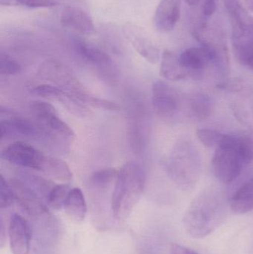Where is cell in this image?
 Returning a JSON list of instances; mask_svg holds the SVG:
<instances>
[{
    "instance_id": "4dcf8cb0",
    "label": "cell",
    "mask_w": 253,
    "mask_h": 254,
    "mask_svg": "<svg viewBox=\"0 0 253 254\" xmlns=\"http://www.w3.org/2000/svg\"><path fill=\"white\" fill-rule=\"evenodd\" d=\"M218 1V0H204L202 7L203 16L206 17L212 16L216 11Z\"/></svg>"
},
{
    "instance_id": "5bb4252c",
    "label": "cell",
    "mask_w": 253,
    "mask_h": 254,
    "mask_svg": "<svg viewBox=\"0 0 253 254\" xmlns=\"http://www.w3.org/2000/svg\"><path fill=\"white\" fill-rule=\"evenodd\" d=\"M10 250L13 254H28L31 229L28 222L20 215H12L8 227Z\"/></svg>"
},
{
    "instance_id": "3957f363",
    "label": "cell",
    "mask_w": 253,
    "mask_h": 254,
    "mask_svg": "<svg viewBox=\"0 0 253 254\" xmlns=\"http://www.w3.org/2000/svg\"><path fill=\"white\" fill-rule=\"evenodd\" d=\"M145 183V173L138 163H126L119 170L111 197V210L117 220H124L132 213L141 199Z\"/></svg>"
},
{
    "instance_id": "83f0119b",
    "label": "cell",
    "mask_w": 253,
    "mask_h": 254,
    "mask_svg": "<svg viewBox=\"0 0 253 254\" xmlns=\"http://www.w3.org/2000/svg\"><path fill=\"white\" fill-rule=\"evenodd\" d=\"M14 201H16L14 190L1 175L0 177V207L1 209L7 208Z\"/></svg>"
},
{
    "instance_id": "7a4b0ae2",
    "label": "cell",
    "mask_w": 253,
    "mask_h": 254,
    "mask_svg": "<svg viewBox=\"0 0 253 254\" xmlns=\"http://www.w3.org/2000/svg\"><path fill=\"white\" fill-rule=\"evenodd\" d=\"M253 161V138L248 135L225 134L212 160L214 175L223 184L236 180Z\"/></svg>"
},
{
    "instance_id": "2e32d148",
    "label": "cell",
    "mask_w": 253,
    "mask_h": 254,
    "mask_svg": "<svg viewBox=\"0 0 253 254\" xmlns=\"http://www.w3.org/2000/svg\"><path fill=\"white\" fill-rule=\"evenodd\" d=\"M126 37L135 50L151 64H157L160 60L158 48L144 34L141 28L133 25H126L123 28Z\"/></svg>"
},
{
    "instance_id": "ac0fdd59",
    "label": "cell",
    "mask_w": 253,
    "mask_h": 254,
    "mask_svg": "<svg viewBox=\"0 0 253 254\" xmlns=\"http://www.w3.org/2000/svg\"><path fill=\"white\" fill-rule=\"evenodd\" d=\"M179 61L191 77L199 76L209 64H212L209 53L202 46L186 49L180 55Z\"/></svg>"
},
{
    "instance_id": "5b68a950",
    "label": "cell",
    "mask_w": 253,
    "mask_h": 254,
    "mask_svg": "<svg viewBox=\"0 0 253 254\" xmlns=\"http://www.w3.org/2000/svg\"><path fill=\"white\" fill-rule=\"evenodd\" d=\"M232 25V46L239 64L253 70V16L243 6L228 13Z\"/></svg>"
},
{
    "instance_id": "9a60e30c",
    "label": "cell",
    "mask_w": 253,
    "mask_h": 254,
    "mask_svg": "<svg viewBox=\"0 0 253 254\" xmlns=\"http://www.w3.org/2000/svg\"><path fill=\"white\" fill-rule=\"evenodd\" d=\"M60 23L63 28L85 35H91L95 31L92 17L77 6H67L62 10Z\"/></svg>"
},
{
    "instance_id": "ba28073f",
    "label": "cell",
    "mask_w": 253,
    "mask_h": 254,
    "mask_svg": "<svg viewBox=\"0 0 253 254\" xmlns=\"http://www.w3.org/2000/svg\"><path fill=\"white\" fill-rule=\"evenodd\" d=\"M76 53L88 64L96 68L101 78L114 84L119 79V71L111 57L100 48L80 39L73 42Z\"/></svg>"
},
{
    "instance_id": "f546056e",
    "label": "cell",
    "mask_w": 253,
    "mask_h": 254,
    "mask_svg": "<svg viewBox=\"0 0 253 254\" xmlns=\"http://www.w3.org/2000/svg\"><path fill=\"white\" fill-rule=\"evenodd\" d=\"M16 1L21 5L33 8L53 7L58 4L57 0H16Z\"/></svg>"
},
{
    "instance_id": "d4e9b609",
    "label": "cell",
    "mask_w": 253,
    "mask_h": 254,
    "mask_svg": "<svg viewBox=\"0 0 253 254\" xmlns=\"http://www.w3.org/2000/svg\"><path fill=\"white\" fill-rule=\"evenodd\" d=\"M71 190L69 185L67 184L55 185L46 200L49 207L57 210L64 207Z\"/></svg>"
},
{
    "instance_id": "ffe728a7",
    "label": "cell",
    "mask_w": 253,
    "mask_h": 254,
    "mask_svg": "<svg viewBox=\"0 0 253 254\" xmlns=\"http://www.w3.org/2000/svg\"><path fill=\"white\" fill-rule=\"evenodd\" d=\"M234 213L244 214L253 210V178L247 181L236 191L229 201Z\"/></svg>"
},
{
    "instance_id": "603a6c76",
    "label": "cell",
    "mask_w": 253,
    "mask_h": 254,
    "mask_svg": "<svg viewBox=\"0 0 253 254\" xmlns=\"http://www.w3.org/2000/svg\"><path fill=\"white\" fill-rule=\"evenodd\" d=\"M127 134L132 152L137 155H141L145 147V132L144 127L135 118L129 122Z\"/></svg>"
},
{
    "instance_id": "4316f807",
    "label": "cell",
    "mask_w": 253,
    "mask_h": 254,
    "mask_svg": "<svg viewBox=\"0 0 253 254\" xmlns=\"http://www.w3.org/2000/svg\"><path fill=\"white\" fill-rule=\"evenodd\" d=\"M118 173L119 170L114 168L98 170L92 174L91 180L93 185L98 188H106L114 181H116L117 176H118Z\"/></svg>"
},
{
    "instance_id": "7c38bea8",
    "label": "cell",
    "mask_w": 253,
    "mask_h": 254,
    "mask_svg": "<svg viewBox=\"0 0 253 254\" xmlns=\"http://www.w3.org/2000/svg\"><path fill=\"white\" fill-rule=\"evenodd\" d=\"M152 104L156 114L162 117L175 116L181 107V98L176 89L166 82H154L152 89Z\"/></svg>"
},
{
    "instance_id": "4fadbf2b",
    "label": "cell",
    "mask_w": 253,
    "mask_h": 254,
    "mask_svg": "<svg viewBox=\"0 0 253 254\" xmlns=\"http://www.w3.org/2000/svg\"><path fill=\"white\" fill-rule=\"evenodd\" d=\"M0 137L1 139L10 136L40 137L39 127L32 122L18 116L8 110L1 108L0 122Z\"/></svg>"
},
{
    "instance_id": "277c9868",
    "label": "cell",
    "mask_w": 253,
    "mask_h": 254,
    "mask_svg": "<svg viewBox=\"0 0 253 254\" xmlns=\"http://www.w3.org/2000/svg\"><path fill=\"white\" fill-rule=\"evenodd\" d=\"M200 153L190 140H178L166 163L168 174L174 183L184 191L191 190L200 177Z\"/></svg>"
},
{
    "instance_id": "7402d4cb",
    "label": "cell",
    "mask_w": 253,
    "mask_h": 254,
    "mask_svg": "<svg viewBox=\"0 0 253 254\" xmlns=\"http://www.w3.org/2000/svg\"><path fill=\"white\" fill-rule=\"evenodd\" d=\"M190 116L196 121L206 120L212 114L214 104L210 97L202 92H196L189 98Z\"/></svg>"
},
{
    "instance_id": "484cf974",
    "label": "cell",
    "mask_w": 253,
    "mask_h": 254,
    "mask_svg": "<svg viewBox=\"0 0 253 254\" xmlns=\"http://www.w3.org/2000/svg\"><path fill=\"white\" fill-rule=\"evenodd\" d=\"M196 136L203 146L213 148L217 147L221 143L225 134L211 128H199L196 131Z\"/></svg>"
},
{
    "instance_id": "52a82bcc",
    "label": "cell",
    "mask_w": 253,
    "mask_h": 254,
    "mask_svg": "<svg viewBox=\"0 0 253 254\" xmlns=\"http://www.w3.org/2000/svg\"><path fill=\"white\" fill-rule=\"evenodd\" d=\"M37 74L64 92L76 97L87 105L91 94L85 89L74 73L60 61L55 59L46 60L40 65Z\"/></svg>"
},
{
    "instance_id": "8992f818",
    "label": "cell",
    "mask_w": 253,
    "mask_h": 254,
    "mask_svg": "<svg viewBox=\"0 0 253 254\" xmlns=\"http://www.w3.org/2000/svg\"><path fill=\"white\" fill-rule=\"evenodd\" d=\"M30 110L40 128V137L45 140H61L64 143H72L76 135L74 130L67 125L51 104L43 101H32Z\"/></svg>"
},
{
    "instance_id": "44dd1931",
    "label": "cell",
    "mask_w": 253,
    "mask_h": 254,
    "mask_svg": "<svg viewBox=\"0 0 253 254\" xmlns=\"http://www.w3.org/2000/svg\"><path fill=\"white\" fill-rule=\"evenodd\" d=\"M64 210L71 220L81 222L87 213V204L84 195L80 188H73L68 193Z\"/></svg>"
},
{
    "instance_id": "6da1fadb",
    "label": "cell",
    "mask_w": 253,
    "mask_h": 254,
    "mask_svg": "<svg viewBox=\"0 0 253 254\" xmlns=\"http://www.w3.org/2000/svg\"><path fill=\"white\" fill-rule=\"evenodd\" d=\"M227 206L224 195L216 189H206L197 195L186 210L184 228L196 239L209 236L224 222Z\"/></svg>"
},
{
    "instance_id": "836d02e7",
    "label": "cell",
    "mask_w": 253,
    "mask_h": 254,
    "mask_svg": "<svg viewBox=\"0 0 253 254\" xmlns=\"http://www.w3.org/2000/svg\"><path fill=\"white\" fill-rule=\"evenodd\" d=\"M1 5H10L16 3V0H0Z\"/></svg>"
},
{
    "instance_id": "d6986e66",
    "label": "cell",
    "mask_w": 253,
    "mask_h": 254,
    "mask_svg": "<svg viewBox=\"0 0 253 254\" xmlns=\"http://www.w3.org/2000/svg\"><path fill=\"white\" fill-rule=\"evenodd\" d=\"M160 74L163 78L172 81H178L191 77L190 73L181 65L179 57L169 50L164 51L162 55Z\"/></svg>"
},
{
    "instance_id": "d6a6232c",
    "label": "cell",
    "mask_w": 253,
    "mask_h": 254,
    "mask_svg": "<svg viewBox=\"0 0 253 254\" xmlns=\"http://www.w3.org/2000/svg\"><path fill=\"white\" fill-rule=\"evenodd\" d=\"M240 1L247 10L253 12V0H240Z\"/></svg>"
},
{
    "instance_id": "8fae6325",
    "label": "cell",
    "mask_w": 253,
    "mask_h": 254,
    "mask_svg": "<svg viewBox=\"0 0 253 254\" xmlns=\"http://www.w3.org/2000/svg\"><path fill=\"white\" fill-rule=\"evenodd\" d=\"M31 92L35 96L58 103L76 117H86L92 113L89 107L83 104L76 97L64 92L53 85H40L34 88Z\"/></svg>"
},
{
    "instance_id": "9c48e42d",
    "label": "cell",
    "mask_w": 253,
    "mask_h": 254,
    "mask_svg": "<svg viewBox=\"0 0 253 254\" xmlns=\"http://www.w3.org/2000/svg\"><path fill=\"white\" fill-rule=\"evenodd\" d=\"M197 40L202 43L212 61V64L221 73H227L228 70L229 58L227 40L224 32L216 28H210L203 23L195 32Z\"/></svg>"
},
{
    "instance_id": "f1b7e54d",
    "label": "cell",
    "mask_w": 253,
    "mask_h": 254,
    "mask_svg": "<svg viewBox=\"0 0 253 254\" xmlns=\"http://www.w3.org/2000/svg\"><path fill=\"white\" fill-rule=\"evenodd\" d=\"M22 70L20 64L6 54H1L0 56V73L2 75H15Z\"/></svg>"
},
{
    "instance_id": "1f68e13d",
    "label": "cell",
    "mask_w": 253,
    "mask_h": 254,
    "mask_svg": "<svg viewBox=\"0 0 253 254\" xmlns=\"http://www.w3.org/2000/svg\"><path fill=\"white\" fill-rule=\"evenodd\" d=\"M170 252L171 254H199L194 250L178 244H172L171 246Z\"/></svg>"
},
{
    "instance_id": "e575fe53",
    "label": "cell",
    "mask_w": 253,
    "mask_h": 254,
    "mask_svg": "<svg viewBox=\"0 0 253 254\" xmlns=\"http://www.w3.org/2000/svg\"><path fill=\"white\" fill-rule=\"evenodd\" d=\"M184 1H185V2L187 3V4H189V5L194 6L199 4L201 0H184Z\"/></svg>"
},
{
    "instance_id": "e0dca14e",
    "label": "cell",
    "mask_w": 253,
    "mask_h": 254,
    "mask_svg": "<svg viewBox=\"0 0 253 254\" xmlns=\"http://www.w3.org/2000/svg\"><path fill=\"white\" fill-rule=\"evenodd\" d=\"M181 0H161L154 16L156 28L162 32L172 31L181 15Z\"/></svg>"
},
{
    "instance_id": "cb8c5ba5",
    "label": "cell",
    "mask_w": 253,
    "mask_h": 254,
    "mask_svg": "<svg viewBox=\"0 0 253 254\" xmlns=\"http://www.w3.org/2000/svg\"><path fill=\"white\" fill-rule=\"evenodd\" d=\"M43 173L61 182H69L72 179V172L68 164L62 160L53 157L49 156Z\"/></svg>"
},
{
    "instance_id": "30bf717a",
    "label": "cell",
    "mask_w": 253,
    "mask_h": 254,
    "mask_svg": "<svg viewBox=\"0 0 253 254\" xmlns=\"http://www.w3.org/2000/svg\"><path fill=\"white\" fill-rule=\"evenodd\" d=\"M1 158L18 167L33 169L43 173L47 161V155L34 146L17 141L7 146L1 154Z\"/></svg>"
}]
</instances>
